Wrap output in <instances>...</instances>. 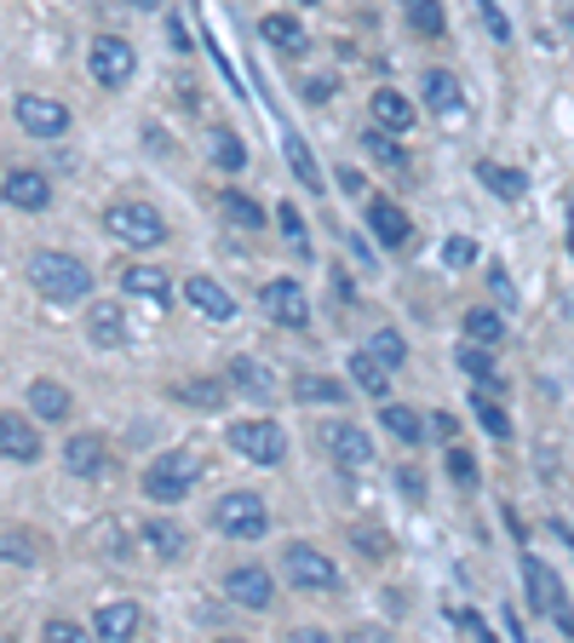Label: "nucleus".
<instances>
[{
  "label": "nucleus",
  "instance_id": "1",
  "mask_svg": "<svg viewBox=\"0 0 574 643\" xmlns=\"http://www.w3.org/2000/svg\"><path fill=\"white\" fill-rule=\"evenodd\" d=\"M29 282H36V293L52 299V304H75V299L92 293V270L75 253L47 248V253H29Z\"/></svg>",
  "mask_w": 574,
  "mask_h": 643
},
{
  "label": "nucleus",
  "instance_id": "2",
  "mask_svg": "<svg viewBox=\"0 0 574 643\" xmlns=\"http://www.w3.org/2000/svg\"><path fill=\"white\" fill-rule=\"evenodd\" d=\"M104 230L115 235V242L139 248V253L167 242V219H161V208H150V201H115V208L104 213Z\"/></svg>",
  "mask_w": 574,
  "mask_h": 643
},
{
  "label": "nucleus",
  "instance_id": "3",
  "mask_svg": "<svg viewBox=\"0 0 574 643\" xmlns=\"http://www.w3.org/2000/svg\"><path fill=\"white\" fill-rule=\"evenodd\" d=\"M282 574L299 586V592H340V563H333L322 546H311V540H293V546L282 552Z\"/></svg>",
  "mask_w": 574,
  "mask_h": 643
},
{
  "label": "nucleus",
  "instance_id": "4",
  "mask_svg": "<svg viewBox=\"0 0 574 643\" xmlns=\"http://www.w3.org/2000/svg\"><path fill=\"white\" fill-rule=\"evenodd\" d=\"M201 478V454L195 449H173V454H161L150 471H144V494L161 500V505H173L190 494V483Z\"/></svg>",
  "mask_w": 574,
  "mask_h": 643
},
{
  "label": "nucleus",
  "instance_id": "5",
  "mask_svg": "<svg viewBox=\"0 0 574 643\" xmlns=\"http://www.w3.org/2000/svg\"><path fill=\"white\" fill-rule=\"evenodd\" d=\"M213 523H219V534H230V540H259V534L270 529V505H264V494H253V489H230V494L213 505Z\"/></svg>",
  "mask_w": 574,
  "mask_h": 643
},
{
  "label": "nucleus",
  "instance_id": "6",
  "mask_svg": "<svg viewBox=\"0 0 574 643\" xmlns=\"http://www.w3.org/2000/svg\"><path fill=\"white\" fill-rule=\"evenodd\" d=\"M224 436H230V449L253 465H282L288 460V431L276 420H235Z\"/></svg>",
  "mask_w": 574,
  "mask_h": 643
},
{
  "label": "nucleus",
  "instance_id": "7",
  "mask_svg": "<svg viewBox=\"0 0 574 643\" xmlns=\"http://www.w3.org/2000/svg\"><path fill=\"white\" fill-rule=\"evenodd\" d=\"M523 586H528V609H540V615H552L568 637H574V609L563 603V581L552 574V563H540L523 552Z\"/></svg>",
  "mask_w": 574,
  "mask_h": 643
},
{
  "label": "nucleus",
  "instance_id": "8",
  "mask_svg": "<svg viewBox=\"0 0 574 643\" xmlns=\"http://www.w3.org/2000/svg\"><path fill=\"white\" fill-rule=\"evenodd\" d=\"M12 115H18V127L29 132V139H63V132H70V104H58V98H47V92H23L12 104Z\"/></svg>",
  "mask_w": 574,
  "mask_h": 643
},
{
  "label": "nucleus",
  "instance_id": "9",
  "mask_svg": "<svg viewBox=\"0 0 574 643\" xmlns=\"http://www.w3.org/2000/svg\"><path fill=\"white\" fill-rule=\"evenodd\" d=\"M87 63H92L98 87H127L132 70H139V52H132V41H121V36H98L87 47Z\"/></svg>",
  "mask_w": 574,
  "mask_h": 643
},
{
  "label": "nucleus",
  "instance_id": "10",
  "mask_svg": "<svg viewBox=\"0 0 574 643\" xmlns=\"http://www.w3.org/2000/svg\"><path fill=\"white\" fill-rule=\"evenodd\" d=\"M259 311L276 322V328H305V322H311L305 293H299V282H288V277H276V282L259 288Z\"/></svg>",
  "mask_w": 574,
  "mask_h": 643
},
{
  "label": "nucleus",
  "instance_id": "11",
  "mask_svg": "<svg viewBox=\"0 0 574 643\" xmlns=\"http://www.w3.org/2000/svg\"><path fill=\"white\" fill-rule=\"evenodd\" d=\"M224 597H230L235 609H270V603H276V581H270V569L242 563V569L224 574Z\"/></svg>",
  "mask_w": 574,
  "mask_h": 643
},
{
  "label": "nucleus",
  "instance_id": "12",
  "mask_svg": "<svg viewBox=\"0 0 574 643\" xmlns=\"http://www.w3.org/2000/svg\"><path fill=\"white\" fill-rule=\"evenodd\" d=\"M47 449H41V431L36 420H23L18 409L12 414H0V460H12V465H36Z\"/></svg>",
  "mask_w": 574,
  "mask_h": 643
},
{
  "label": "nucleus",
  "instance_id": "13",
  "mask_svg": "<svg viewBox=\"0 0 574 643\" xmlns=\"http://www.w3.org/2000/svg\"><path fill=\"white\" fill-rule=\"evenodd\" d=\"M63 471H70V478H104L110 471V443L98 431L70 436V443H63Z\"/></svg>",
  "mask_w": 574,
  "mask_h": 643
},
{
  "label": "nucleus",
  "instance_id": "14",
  "mask_svg": "<svg viewBox=\"0 0 574 643\" xmlns=\"http://www.w3.org/2000/svg\"><path fill=\"white\" fill-rule=\"evenodd\" d=\"M0 195H7V208H23V213H41L52 201V184L41 173H29V167H12L7 179H0Z\"/></svg>",
  "mask_w": 574,
  "mask_h": 643
},
{
  "label": "nucleus",
  "instance_id": "15",
  "mask_svg": "<svg viewBox=\"0 0 574 643\" xmlns=\"http://www.w3.org/2000/svg\"><path fill=\"white\" fill-rule=\"evenodd\" d=\"M184 299H190V311H201L208 322H235V299H230L224 282H213V277H190V282H184Z\"/></svg>",
  "mask_w": 574,
  "mask_h": 643
},
{
  "label": "nucleus",
  "instance_id": "16",
  "mask_svg": "<svg viewBox=\"0 0 574 643\" xmlns=\"http://www.w3.org/2000/svg\"><path fill=\"white\" fill-rule=\"evenodd\" d=\"M23 409L36 414L41 425H58V420H70V409H75V396L63 391L58 380H36V385L23 391Z\"/></svg>",
  "mask_w": 574,
  "mask_h": 643
},
{
  "label": "nucleus",
  "instance_id": "17",
  "mask_svg": "<svg viewBox=\"0 0 574 643\" xmlns=\"http://www.w3.org/2000/svg\"><path fill=\"white\" fill-rule=\"evenodd\" d=\"M322 443H328V454L340 460V465H374V443L356 431V425H322Z\"/></svg>",
  "mask_w": 574,
  "mask_h": 643
},
{
  "label": "nucleus",
  "instance_id": "18",
  "mask_svg": "<svg viewBox=\"0 0 574 643\" xmlns=\"http://www.w3.org/2000/svg\"><path fill=\"white\" fill-rule=\"evenodd\" d=\"M367 230H374L385 248H402V242H409V235H414L409 213H402L396 201H385V195H380V201H367Z\"/></svg>",
  "mask_w": 574,
  "mask_h": 643
},
{
  "label": "nucleus",
  "instance_id": "19",
  "mask_svg": "<svg viewBox=\"0 0 574 643\" xmlns=\"http://www.w3.org/2000/svg\"><path fill=\"white\" fill-rule=\"evenodd\" d=\"M139 603H104V609H98V615H92V632L98 637H110V643H127V637H139Z\"/></svg>",
  "mask_w": 574,
  "mask_h": 643
},
{
  "label": "nucleus",
  "instance_id": "20",
  "mask_svg": "<svg viewBox=\"0 0 574 643\" xmlns=\"http://www.w3.org/2000/svg\"><path fill=\"white\" fill-rule=\"evenodd\" d=\"M87 340L98 345V351H115L121 340H127V317H121V304H92L87 311Z\"/></svg>",
  "mask_w": 574,
  "mask_h": 643
},
{
  "label": "nucleus",
  "instance_id": "21",
  "mask_svg": "<svg viewBox=\"0 0 574 643\" xmlns=\"http://www.w3.org/2000/svg\"><path fill=\"white\" fill-rule=\"evenodd\" d=\"M259 41H270L276 52H305V47H311V36H305L299 18H288V12H264V18H259Z\"/></svg>",
  "mask_w": 574,
  "mask_h": 643
},
{
  "label": "nucleus",
  "instance_id": "22",
  "mask_svg": "<svg viewBox=\"0 0 574 643\" xmlns=\"http://www.w3.org/2000/svg\"><path fill=\"white\" fill-rule=\"evenodd\" d=\"M230 385H235V391H248L259 409H264L270 396H276V380H270V368L253 362V356H235V362H230Z\"/></svg>",
  "mask_w": 574,
  "mask_h": 643
},
{
  "label": "nucleus",
  "instance_id": "23",
  "mask_svg": "<svg viewBox=\"0 0 574 643\" xmlns=\"http://www.w3.org/2000/svg\"><path fill=\"white\" fill-rule=\"evenodd\" d=\"M425 104H431V115H465V92H460V81L449 76V70H431L425 76Z\"/></svg>",
  "mask_w": 574,
  "mask_h": 643
},
{
  "label": "nucleus",
  "instance_id": "24",
  "mask_svg": "<svg viewBox=\"0 0 574 643\" xmlns=\"http://www.w3.org/2000/svg\"><path fill=\"white\" fill-rule=\"evenodd\" d=\"M144 546H150L161 563H184V552H190V534H184L179 523L155 518V523H144Z\"/></svg>",
  "mask_w": 574,
  "mask_h": 643
},
{
  "label": "nucleus",
  "instance_id": "25",
  "mask_svg": "<svg viewBox=\"0 0 574 643\" xmlns=\"http://www.w3.org/2000/svg\"><path fill=\"white\" fill-rule=\"evenodd\" d=\"M121 288L139 293V299H155L167 311V299H173V282H167V270H150V264H127L121 270Z\"/></svg>",
  "mask_w": 574,
  "mask_h": 643
},
{
  "label": "nucleus",
  "instance_id": "26",
  "mask_svg": "<svg viewBox=\"0 0 574 643\" xmlns=\"http://www.w3.org/2000/svg\"><path fill=\"white\" fill-rule=\"evenodd\" d=\"M374 121H380L385 132H409V127H414V104H409L396 87H380V92H374Z\"/></svg>",
  "mask_w": 574,
  "mask_h": 643
},
{
  "label": "nucleus",
  "instance_id": "27",
  "mask_svg": "<svg viewBox=\"0 0 574 643\" xmlns=\"http://www.w3.org/2000/svg\"><path fill=\"white\" fill-rule=\"evenodd\" d=\"M477 179L500 195V201H523L528 195V179L517 173V167H500V161H477Z\"/></svg>",
  "mask_w": 574,
  "mask_h": 643
},
{
  "label": "nucleus",
  "instance_id": "28",
  "mask_svg": "<svg viewBox=\"0 0 574 643\" xmlns=\"http://www.w3.org/2000/svg\"><path fill=\"white\" fill-rule=\"evenodd\" d=\"M380 425L396 436V443H409V449H414L420 436H425V420L409 409V402H385V409H380Z\"/></svg>",
  "mask_w": 574,
  "mask_h": 643
},
{
  "label": "nucleus",
  "instance_id": "29",
  "mask_svg": "<svg viewBox=\"0 0 574 643\" xmlns=\"http://www.w3.org/2000/svg\"><path fill=\"white\" fill-rule=\"evenodd\" d=\"M351 380H356V385H362L367 396H385V391H391V368H385V362H380L374 351L362 345V351L351 356Z\"/></svg>",
  "mask_w": 574,
  "mask_h": 643
},
{
  "label": "nucleus",
  "instance_id": "30",
  "mask_svg": "<svg viewBox=\"0 0 574 643\" xmlns=\"http://www.w3.org/2000/svg\"><path fill=\"white\" fill-rule=\"evenodd\" d=\"M454 362H460V368H465V374L477 380L483 391H500V385H505V380H500V368H494V356H489V345H477V340H471Z\"/></svg>",
  "mask_w": 574,
  "mask_h": 643
},
{
  "label": "nucleus",
  "instance_id": "31",
  "mask_svg": "<svg viewBox=\"0 0 574 643\" xmlns=\"http://www.w3.org/2000/svg\"><path fill=\"white\" fill-rule=\"evenodd\" d=\"M465 340H477V345H500L505 340V322H500V311H489V304H471L465 311Z\"/></svg>",
  "mask_w": 574,
  "mask_h": 643
},
{
  "label": "nucleus",
  "instance_id": "32",
  "mask_svg": "<svg viewBox=\"0 0 574 643\" xmlns=\"http://www.w3.org/2000/svg\"><path fill=\"white\" fill-rule=\"evenodd\" d=\"M282 150H288V167L299 173V184H305V190H322V167H316L311 144L299 139V132H288V139H282Z\"/></svg>",
  "mask_w": 574,
  "mask_h": 643
},
{
  "label": "nucleus",
  "instance_id": "33",
  "mask_svg": "<svg viewBox=\"0 0 574 643\" xmlns=\"http://www.w3.org/2000/svg\"><path fill=\"white\" fill-rule=\"evenodd\" d=\"M219 208H224V219H230L235 230H264V208H259L253 195H242V190H224Z\"/></svg>",
  "mask_w": 574,
  "mask_h": 643
},
{
  "label": "nucleus",
  "instance_id": "34",
  "mask_svg": "<svg viewBox=\"0 0 574 643\" xmlns=\"http://www.w3.org/2000/svg\"><path fill=\"white\" fill-rule=\"evenodd\" d=\"M299 402H345V380H328V374H299L293 380Z\"/></svg>",
  "mask_w": 574,
  "mask_h": 643
},
{
  "label": "nucleus",
  "instance_id": "35",
  "mask_svg": "<svg viewBox=\"0 0 574 643\" xmlns=\"http://www.w3.org/2000/svg\"><path fill=\"white\" fill-rule=\"evenodd\" d=\"M471 414H477V425H483L489 436H500V443H505V436H512V414H505L500 402H494V391H489V396H483V391L471 396Z\"/></svg>",
  "mask_w": 574,
  "mask_h": 643
},
{
  "label": "nucleus",
  "instance_id": "36",
  "mask_svg": "<svg viewBox=\"0 0 574 643\" xmlns=\"http://www.w3.org/2000/svg\"><path fill=\"white\" fill-rule=\"evenodd\" d=\"M173 396H179V402H190V409H208V414H213L219 402H224V385H219V380H179V385H173Z\"/></svg>",
  "mask_w": 574,
  "mask_h": 643
},
{
  "label": "nucleus",
  "instance_id": "37",
  "mask_svg": "<svg viewBox=\"0 0 574 643\" xmlns=\"http://www.w3.org/2000/svg\"><path fill=\"white\" fill-rule=\"evenodd\" d=\"M213 161L224 167V173H242L248 167V150H242V139H235L230 127H213Z\"/></svg>",
  "mask_w": 574,
  "mask_h": 643
},
{
  "label": "nucleus",
  "instance_id": "38",
  "mask_svg": "<svg viewBox=\"0 0 574 643\" xmlns=\"http://www.w3.org/2000/svg\"><path fill=\"white\" fill-rule=\"evenodd\" d=\"M367 351H374L385 368H402V362H409V340H402L396 328H374V340H367Z\"/></svg>",
  "mask_w": 574,
  "mask_h": 643
},
{
  "label": "nucleus",
  "instance_id": "39",
  "mask_svg": "<svg viewBox=\"0 0 574 643\" xmlns=\"http://www.w3.org/2000/svg\"><path fill=\"white\" fill-rule=\"evenodd\" d=\"M402 12H409V23L420 29V36H443V7H436V0H402Z\"/></svg>",
  "mask_w": 574,
  "mask_h": 643
},
{
  "label": "nucleus",
  "instance_id": "40",
  "mask_svg": "<svg viewBox=\"0 0 574 643\" xmlns=\"http://www.w3.org/2000/svg\"><path fill=\"white\" fill-rule=\"evenodd\" d=\"M362 144H367V155H374V161L396 167V173H409V155H402L396 139H385V127H380V132H362Z\"/></svg>",
  "mask_w": 574,
  "mask_h": 643
},
{
  "label": "nucleus",
  "instance_id": "41",
  "mask_svg": "<svg viewBox=\"0 0 574 643\" xmlns=\"http://www.w3.org/2000/svg\"><path fill=\"white\" fill-rule=\"evenodd\" d=\"M471 7H477V18L489 23V36H494V41H512V18L500 12V0H471Z\"/></svg>",
  "mask_w": 574,
  "mask_h": 643
},
{
  "label": "nucleus",
  "instance_id": "42",
  "mask_svg": "<svg viewBox=\"0 0 574 643\" xmlns=\"http://www.w3.org/2000/svg\"><path fill=\"white\" fill-rule=\"evenodd\" d=\"M276 224H282V235H288V242H293L299 253L311 248V230H305V219H299V208H293V201H288V208L276 213Z\"/></svg>",
  "mask_w": 574,
  "mask_h": 643
},
{
  "label": "nucleus",
  "instance_id": "43",
  "mask_svg": "<svg viewBox=\"0 0 574 643\" xmlns=\"http://www.w3.org/2000/svg\"><path fill=\"white\" fill-rule=\"evenodd\" d=\"M0 557H7V563H36L41 552H36V540H29V534H0Z\"/></svg>",
  "mask_w": 574,
  "mask_h": 643
},
{
  "label": "nucleus",
  "instance_id": "44",
  "mask_svg": "<svg viewBox=\"0 0 574 643\" xmlns=\"http://www.w3.org/2000/svg\"><path fill=\"white\" fill-rule=\"evenodd\" d=\"M443 264H449V270H465V264H477V242H465V235H449V248H443Z\"/></svg>",
  "mask_w": 574,
  "mask_h": 643
},
{
  "label": "nucleus",
  "instance_id": "45",
  "mask_svg": "<svg viewBox=\"0 0 574 643\" xmlns=\"http://www.w3.org/2000/svg\"><path fill=\"white\" fill-rule=\"evenodd\" d=\"M41 637H47V643H81L87 632H81L75 621H47V626H41Z\"/></svg>",
  "mask_w": 574,
  "mask_h": 643
},
{
  "label": "nucleus",
  "instance_id": "46",
  "mask_svg": "<svg viewBox=\"0 0 574 643\" xmlns=\"http://www.w3.org/2000/svg\"><path fill=\"white\" fill-rule=\"evenodd\" d=\"M460 632H471V637H489V621L483 615H471V609H454V615H449Z\"/></svg>",
  "mask_w": 574,
  "mask_h": 643
},
{
  "label": "nucleus",
  "instance_id": "47",
  "mask_svg": "<svg viewBox=\"0 0 574 643\" xmlns=\"http://www.w3.org/2000/svg\"><path fill=\"white\" fill-rule=\"evenodd\" d=\"M449 471H454V483H471V478H477V465H471V454H465V449H454V454H449Z\"/></svg>",
  "mask_w": 574,
  "mask_h": 643
},
{
  "label": "nucleus",
  "instance_id": "48",
  "mask_svg": "<svg viewBox=\"0 0 574 643\" xmlns=\"http://www.w3.org/2000/svg\"><path fill=\"white\" fill-rule=\"evenodd\" d=\"M396 483H402V494H409V500H425V478H420L414 465H409V471H396Z\"/></svg>",
  "mask_w": 574,
  "mask_h": 643
},
{
  "label": "nucleus",
  "instance_id": "49",
  "mask_svg": "<svg viewBox=\"0 0 574 643\" xmlns=\"http://www.w3.org/2000/svg\"><path fill=\"white\" fill-rule=\"evenodd\" d=\"M356 540H362V552H367V557H385V552H391V546H385V534H374V529H362Z\"/></svg>",
  "mask_w": 574,
  "mask_h": 643
},
{
  "label": "nucleus",
  "instance_id": "50",
  "mask_svg": "<svg viewBox=\"0 0 574 643\" xmlns=\"http://www.w3.org/2000/svg\"><path fill=\"white\" fill-rule=\"evenodd\" d=\"M167 36H173V47H179V52H190V47H195V41H190V29H184V18H167Z\"/></svg>",
  "mask_w": 574,
  "mask_h": 643
},
{
  "label": "nucleus",
  "instance_id": "51",
  "mask_svg": "<svg viewBox=\"0 0 574 643\" xmlns=\"http://www.w3.org/2000/svg\"><path fill=\"white\" fill-rule=\"evenodd\" d=\"M333 179H340V190H345V195H362V173H351V167H340Z\"/></svg>",
  "mask_w": 574,
  "mask_h": 643
},
{
  "label": "nucleus",
  "instance_id": "52",
  "mask_svg": "<svg viewBox=\"0 0 574 643\" xmlns=\"http://www.w3.org/2000/svg\"><path fill=\"white\" fill-rule=\"evenodd\" d=\"M305 92H311V98H316V104H322V98H328V92H333V81H328V76H316V81H311V87H305Z\"/></svg>",
  "mask_w": 574,
  "mask_h": 643
},
{
  "label": "nucleus",
  "instance_id": "53",
  "mask_svg": "<svg viewBox=\"0 0 574 643\" xmlns=\"http://www.w3.org/2000/svg\"><path fill=\"white\" fill-rule=\"evenodd\" d=\"M127 7H139V12H161V0H127Z\"/></svg>",
  "mask_w": 574,
  "mask_h": 643
},
{
  "label": "nucleus",
  "instance_id": "54",
  "mask_svg": "<svg viewBox=\"0 0 574 643\" xmlns=\"http://www.w3.org/2000/svg\"><path fill=\"white\" fill-rule=\"evenodd\" d=\"M563 23H568V36H574V7H568V12H563Z\"/></svg>",
  "mask_w": 574,
  "mask_h": 643
},
{
  "label": "nucleus",
  "instance_id": "55",
  "mask_svg": "<svg viewBox=\"0 0 574 643\" xmlns=\"http://www.w3.org/2000/svg\"><path fill=\"white\" fill-rule=\"evenodd\" d=\"M299 7H316V0H299Z\"/></svg>",
  "mask_w": 574,
  "mask_h": 643
}]
</instances>
